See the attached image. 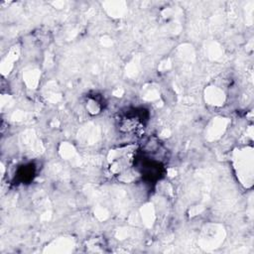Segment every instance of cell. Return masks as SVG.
<instances>
[{
  "mask_svg": "<svg viewBox=\"0 0 254 254\" xmlns=\"http://www.w3.org/2000/svg\"><path fill=\"white\" fill-rule=\"evenodd\" d=\"M119 127L125 133L137 134L144 128V119L139 111H128L119 119Z\"/></svg>",
  "mask_w": 254,
  "mask_h": 254,
  "instance_id": "cell-1",
  "label": "cell"
}]
</instances>
